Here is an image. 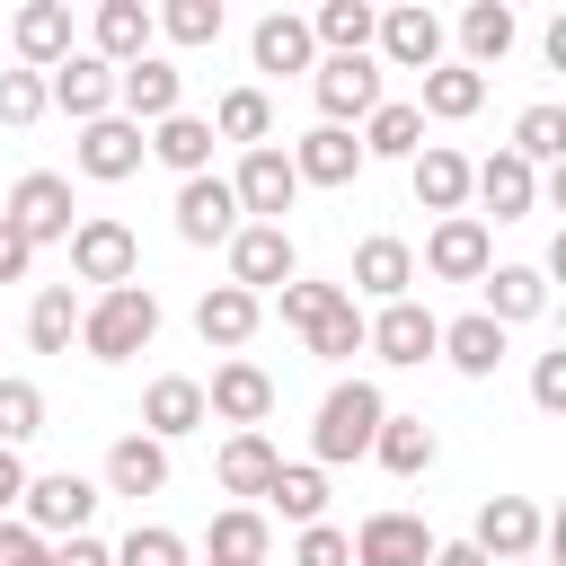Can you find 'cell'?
I'll return each mask as SVG.
<instances>
[{
    "instance_id": "obj_21",
    "label": "cell",
    "mask_w": 566,
    "mask_h": 566,
    "mask_svg": "<svg viewBox=\"0 0 566 566\" xmlns=\"http://www.w3.org/2000/svg\"><path fill=\"white\" fill-rule=\"evenodd\" d=\"M283 159H292V177H301V186H354V177H363V142H354V133H336V124H310Z\"/></svg>"
},
{
    "instance_id": "obj_28",
    "label": "cell",
    "mask_w": 566,
    "mask_h": 566,
    "mask_svg": "<svg viewBox=\"0 0 566 566\" xmlns=\"http://www.w3.org/2000/svg\"><path fill=\"white\" fill-rule=\"evenodd\" d=\"M248 53H256V71H318V44H310V18H292V9H265L256 18V35H248Z\"/></svg>"
},
{
    "instance_id": "obj_31",
    "label": "cell",
    "mask_w": 566,
    "mask_h": 566,
    "mask_svg": "<svg viewBox=\"0 0 566 566\" xmlns=\"http://www.w3.org/2000/svg\"><path fill=\"white\" fill-rule=\"evenodd\" d=\"M513 35H522V27H513V9H504V0H469V9H460V62H469L478 80L513 53Z\"/></svg>"
},
{
    "instance_id": "obj_54",
    "label": "cell",
    "mask_w": 566,
    "mask_h": 566,
    "mask_svg": "<svg viewBox=\"0 0 566 566\" xmlns=\"http://www.w3.org/2000/svg\"><path fill=\"white\" fill-rule=\"evenodd\" d=\"M18 495H27V460H18V451H0V513H9Z\"/></svg>"
},
{
    "instance_id": "obj_39",
    "label": "cell",
    "mask_w": 566,
    "mask_h": 566,
    "mask_svg": "<svg viewBox=\"0 0 566 566\" xmlns=\"http://www.w3.org/2000/svg\"><path fill=\"white\" fill-rule=\"evenodd\" d=\"M416 150H424V115L407 97H380L363 115V159H416Z\"/></svg>"
},
{
    "instance_id": "obj_13",
    "label": "cell",
    "mask_w": 566,
    "mask_h": 566,
    "mask_svg": "<svg viewBox=\"0 0 566 566\" xmlns=\"http://www.w3.org/2000/svg\"><path fill=\"white\" fill-rule=\"evenodd\" d=\"M345 548H354V566H424L433 557V531L416 513L380 504V513H363V531H345Z\"/></svg>"
},
{
    "instance_id": "obj_3",
    "label": "cell",
    "mask_w": 566,
    "mask_h": 566,
    "mask_svg": "<svg viewBox=\"0 0 566 566\" xmlns=\"http://www.w3.org/2000/svg\"><path fill=\"white\" fill-rule=\"evenodd\" d=\"M71 274L115 292V283H142V239L115 221V212H80L71 221Z\"/></svg>"
},
{
    "instance_id": "obj_52",
    "label": "cell",
    "mask_w": 566,
    "mask_h": 566,
    "mask_svg": "<svg viewBox=\"0 0 566 566\" xmlns=\"http://www.w3.org/2000/svg\"><path fill=\"white\" fill-rule=\"evenodd\" d=\"M53 566H115V548L80 531V539H53Z\"/></svg>"
},
{
    "instance_id": "obj_27",
    "label": "cell",
    "mask_w": 566,
    "mask_h": 566,
    "mask_svg": "<svg viewBox=\"0 0 566 566\" xmlns=\"http://www.w3.org/2000/svg\"><path fill=\"white\" fill-rule=\"evenodd\" d=\"M195 424H203V380L159 371V380L142 389V433H150V442H177V433H195Z\"/></svg>"
},
{
    "instance_id": "obj_14",
    "label": "cell",
    "mask_w": 566,
    "mask_h": 566,
    "mask_svg": "<svg viewBox=\"0 0 566 566\" xmlns=\"http://www.w3.org/2000/svg\"><path fill=\"white\" fill-rule=\"evenodd\" d=\"M486 265H495V239H486V221H478V212L433 221V239H424V274H433V283H478Z\"/></svg>"
},
{
    "instance_id": "obj_23",
    "label": "cell",
    "mask_w": 566,
    "mask_h": 566,
    "mask_svg": "<svg viewBox=\"0 0 566 566\" xmlns=\"http://www.w3.org/2000/svg\"><path fill=\"white\" fill-rule=\"evenodd\" d=\"M407 283H416V248H407V239H389V230H371V239L354 248L345 292H363V301H407Z\"/></svg>"
},
{
    "instance_id": "obj_4",
    "label": "cell",
    "mask_w": 566,
    "mask_h": 566,
    "mask_svg": "<svg viewBox=\"0 0 566 566\" xmlns=\"http://www.w3.org/2000/svg\"><path fill=\"white\" fill-rule=\"evenodd\" d=\"M539 539H548V522H539V504H531V495H486V504H478V522H469V548H478L486 566H531V557H539Z\"/></svg>"
},
{
    "instance_id": "obj_49",
    "label": "cell",
    "mask_w": 566,
    "mask_h": 566,
    "mask_svg": "<svg viewBox=\"0 0 566 566\" xmlns=\"http://www.w3.org/2000/svg\"><path fill=\"white\" fill-rule=\"evenodd\" d=\"M292 566H354V548H345L336 522H310V531L292 539Z\"/></svg>"
},
{
    "instance_id": "obj_30",
    "label": "cell",
    "mask_w": 566,
    "mask_h": 566,
    "mask_svg": "<svg viewBox=\"0 0 566 566\" xmlns=\"http://www.w3.org/2000/svg\"><path fill=\"white\" fill-rule=\"evenodd\" d=\"M371 27H380L371 0H318V9H310V44H318V62H336V53H371Z\"/></svg>"
},
{
    "instance_id": "obj_50",
    "label": "cell",
    "mask_w": 566,
    "mask_h": 566,
    "mask_svg": "<svg viewBox=\"0 0 566 566\" xmlns=\"http://www.w3.org/2000/svg\"><path fill=\"white\" fill-rule=\"evenodd\" d=\"M531 407L539 416H566V354H539L531 363Z\"/></svg>"
},
{
    "instance_id": "obj_8",
    "label": "cell",
    "mask_w": 566,
    "mask_h": 566,
    "mask_svg": "<svg viewBox=\"0 0 566 566\" xmlns=\"http://www.w3.org/2000/svg\"><path fill=\"white\" fill-rule=\"evenodd\" d=\"M292 274H301L292 230H274V221H239V230H230V283H239V292L265 301V292H283Z\"/></svg>"
},
{
    "instance_id": "obj_10",
    "label": "cell",
    "mask_w": 566,
    "mask_h": 566,
    "mask_svg": "<svg viewBox=\"0 0 566 566\" xmlns=\"http://www.w3.org/2000/svg\"><path fill=\"white\" fill-rule=\"evenodd\" d=\"M230 195H239V221H274V230H283V212L301 203V177H292V159L265 142V150H239Z\"/></svg>"
},
{
    "instance_id": "obj_11",
    "label": "cell",
    "mask_w": 566,
    "mask_h": 566,
    "mask_svg": "<svg viewBox=\"0 0 566 566\" xmlns=\"http://www.w3.org/2000/svg\"><path fill=\"white\" fill-rule=\"evenodd\" d=\"M433 345H442V318H433L424 301H380V318H363V354H380V363H398V371L433 363Z\"/></svg>"
},
{
    "instance_id": "obj_38",
    "label": "cell",
    "mask_w": 566,
    "mask_h": 566,
    "mask_svg": "<svg viewBox=\"0 0 566 566\" xmlns=\"http://www.w3.org/2000/svg\"><path fill=\"white\" fill-rule=\"evenodd\" d=\"M203 124H212V142L265 150V133H274V97H265V88H221V106H212Z\"/></svg>"
},
{
    "instance_id": "obj_55",
    "label": "cell",
    "mask_w": 566,
    "mask_h": 566,
    "mask_svg": "<svg viewBox=\"0 0 566 566\" xmlns=\"http://www.w3.org/2000/svg\"><path fill=\"white\" fill-rule=\"evenodd\" d=\"M424 566H486V557H478L469 539H433V557H424Z\"/></svg>"
},
{
    "instance_id": "obj_42",
    "label": "cell",
    "mask_w": 566,
    "mask_h": 566,
    "mask_svg": "<svg viewBox=\"0 0 566 566\" xmlns=\"http://www.w3.org/2000/svg\"><path fill=\"white\" fill-rule=\"evenodd\" d=\"M513 159H522V168H557V159H566V106H522Z\"/></svg>"
},
{
    "instance_id": "obj_2",
    "label": "cell",
    "mask_w": 566,
    "mask_h": 566,
    "mask_svg": "<svg viewBox=\"0 0 566 566\" xmlns=\"http://www.w3.org/2000/svg\"><path fill=\"white\" fill-rule=\"evenodd\" d=\"M380 416H389V398H380L371 380H336V389L318 398V424H310V451H318V469L371 460V433H380Z\"/></svg>"
},
{
    "instance_id": "obj_48",
    "label": "cell",
    "mask_w": 566,
    "mask_h": 566,
    "mask_svg": "<svg viewBox=\"0 0 566 566\" xmlns=\"http://www.w3.org/2000/svg\"><path fill=\"white\" fill-rule=\"evenodd\" d=\"M0 124L9 133L44 124V71H0Z\"/></svg>"
},
{
    "instance_id": "obj_17",
    "label": "cell",
    "mask_w": 566,
    "mask_h": 566,
    "mask_svg": "<svg viewBox=\"0 0 566 566\" xmlns=\"http://www.w3.org/2000/svg\"><path fill=\"white\" fill-rule=\"evenodd\" d=\"M80 177H97V186H124L142 159H150V142H142V124H124V115H97V124H80Z\"/></svg>"
},
{
    "instance_id": "obj_9",
    "label": "cell",
    "mask_w": 566,
    "mask_h": 566,
    "mask_svg": "<svg viewBox=\"0 0 566 566\" xmlns=\"http://www.w3.org/2000/svg\"><path fill=\"white\" fill-rule=\"evenodd\" d=\"M115 115L124 124H168V115H186V71L177 62H159V53H142V62H124L115 71Z\"/></svg>"
},
{
    "instance_id": "obj_16",
    "label": "cell",
    "mask_w": 566,
    "mask_h": 566,
    "mask_svg": "<svg viewBox=\"0 0 566 566\" xmlns=\"http://www.w3.org/2000/svg\"><path fill=\"white\" fill-rule=\"evenodd\" d=\"M44 106H62L71 124H97V115H115V71L97 53H71L44 71Z\"/></svg>"
},
{
    "instance_id": "obj_25",
    "label": "cell",
    "mask_w": 566,
    "mask_h": 566,
    "mask_svg": "<svg viewBox=\"0 0 566 566\" xmlns=\"http://www.w3.org/2000/svg\"><path fill=\"white\" fill-rule=\"evenodd\" d=\"M407 186H416V203H424V212H442V221H451V212H469V159H460L451 142H424V150L407 159Z\"/></svg>"
},
{
    "instance_id": "obj_36",
    "label": "cell",
    "mask_w": 566,
    "mask_h": 566,
    "mask_svg": "<svg viewBox=\"0 0 566 566\" xmlns=\"http://www.w3.org/2000/svg\"><path fill=\"white\" fill-rule=\"evenodd\" d=\"M256 504H274L283 522H301V531H310V522H327V469H318V460H283V469L265 478V495H256Z\"/></svg>"
},
{
    "instance_id": "obj_47",
    "label": "cell",
    "mask_w": 566,
    "mask_h": 566,
    "mask_svg": "<svg viewBox=\"0 0 566 566\" xmlns=\"http://www.w3.org/2000/svg\"><path fill=\"white\" fill-rule=\"evenodd\" d=\"M301 345H310L318 363H345V354H363V310H354V301H336V310H327V318H318Z\"/></svg>"
},
{
    "instance_id": "obj_46",
    "label": "cell",
    "mask_w": 566,
    "mask_h": 566,
    "mask_svg": "<svg viewBox=\"0 0 566 566\" xmlns=\"http://www.w3.org/2000/svg\"><path fill=\"white\" fill-rule=\"evenodd\" d=\"M150 18H159L168 44H221V0H168V9H150Z\"/></svg>"
},
{
    "instance_id": "obj_33",
    "label": "cell",
    "mask_w": 566,
    "mask_h": 566,
    "mask_svg": "<svg viewBox=\"0 0 566 566\" xmlns=\"http://www.w3.org/2000/svg\"><path fill=\"white\" fill-rule=\"evenodd\" d=\"M478 283H486V318H495V327H522V318L548 310V274H539V265H486Z\"/></svg>"
},
{
    "instance_id": "obj_12",
    "label": "cell",
    "mask_w": 566,
    "mask_h": 566,
    "mask_svg": "<svg viewBox=\"0 0 566 566\" xmlns=\"http://www.w3.org/2000/svg\"><path fill=\"white\" fill-rule=\"evenodd\" d=\"M203 416H221L230 433H256V424L274 416V371L248 363V354H230V363L203 380Z\"/></svg>"
},
{
    "instance_id": "obj_43",
    "label": "cell",
    "mask_w": 566,
    "mask_h": 566,
    "mask_svg": "<svg viewBox=\"0 0 566 566\" xmlns=\"http://www.w3.org/2000/svg\"><path fill=\"white\" fill-rule=\"evenodd\" d=\"M35 433H44V389L9 371V380H0V451H18V442H35Z\"/></svg>"
},
{
    "instance_id": "obj_37",
    "label": "cell",
    "mask_w": 566,
    "mask_h": 566,
    "mask_svg": "<svg viewBox=\"0 0 566 566\" xmlns=\"http://www.w3.org/2000/svg\"><path fill=\"white\" fill-rule=\"evenodd\" d=\"M486 106V80L469 71V62H433L424 71V97H416V115H433V124H469Z\"/></svg>"
},
{
    "instance_id": "obj_45",
    "label": "cell",
    "mask_w": 566,
    "mask_h": 566,
    "mask_svg": "<svg viewBox=\"0 0 566 566\" xmlns=\"http://www.w3.org/2000/svg\"><path fill=\"white\" fill-rule=\"evenodd\" d=\"M115 566H195V557H186V539H177L168 522H133V531L115 539Z\"/></svg>"
},
{
    "instance_id": "obj_32",
    "label": "cell",
    "mask_w": 566,
    "mask_h": 566,
    "mask_svg": "<svg viewBox=\"0 0 566 566\" xmlns=\"http://www.w3.org/2000/svg\"><path fill=\"white\" fill-rule=\"evenodd\" d=\"M142 142H150L159 168H177V186H186V177H212V124H203V115H168V124H150Z\"/></svg>"
},
{
    "instance_id": "obj_5",
    "label": "cell",
    "mask_w": 566,
    "mask_h": 566,
    "mask_svg": "<svg viewBox=\"0 0 566 566\" xmlns=\"http://www.w3.org/2000/svg\"><path fill=\"white\" fill-rule=\"evenodd\" d=\"M18 513H27V531H35V539H80V531H88V513H97V486H88L80 469H44V478H27Z\"/></svg>"
},
{
    "instance_id": "obj_22",
    "label": "cell",
    "mask_w": 566,
    "mask_h": 566,
    "mask_svg": "<svg viewBox=\"0 0 566 566\" xmlns=\"http://www.w3.org/2000/svg\"><path fill=\"white\" fill-rule=\"evenodd\" d=\"M469 195H478L495 221H531V212H539V168H522L513 150H495V159L469 168Z\"/></svg>"
},
{
    "instance_id": "obj_18",
    "label": "cell",
    "mask_w": 566,
    "mask_h": 566,
    "mask_svg": "<svg viewBox=\"0 0 566 566\" xmlns=\"http://www.w3.org/2000/svg\"><path fill=\"white\" fill-rule=\"evenodd\" d=\"M230 230H239L230 177H186V186H177V239H186V248H230Z\"/></svg>"
},
{
    "instance_id": "obj_35",
    "label": "cell",
    "mask_w": 566,
    "mask_h": 566,
    "mask_svg": "<svg viewBox=\"0 0 566 566\" xmlns=\"http://www.w3.org/2000/svg\"><path fill=\"white\" fill-rule=\"evenodd\" d=\"M274 469H283V451H274L265 433H230V442H221V460H212V478H221V495H239V504H256Z\"/></svg>"
},
{
    "instance_id": "obj_41",
    "label": "cell",
    "mask_w": 566,
    "mask_h": 566,
    "mask_svg": "<svg viewBox=\"0 0 566 566\" xmlns=\"http://www.w3.org/2000/svg\"><path fill=\"white\" fill-rule=\"evenodd\" d=\"M71 336H80V292L71 283H44L27 301V345L35 354H71Z\"/></svg>"
},
{
    "instance_id": "obj_24",
    "label": "cell",
    "mask_w": 566,
    "mask_h": 566,
    "mask_svg": "<svg viewBox=\"0 0 566 566\" xmlns=\"http://www.w3.org/2000/svg\"><path fill=\"white\" fill-rule=\"evenodd\" d=\"M274 557V522L256 504H221L203 531V566H265Z\"/></svg>"
},
{
    "instance_id": "obj_40",
    "label": "cell",
    "mask_w": 566,
    "mask_h": 566,
    "mask_svg": "<svg viewBox=\"0 0 566 566\" xmlns=\"http://www.w3.org/2000/svg\"><path fill=\"white\" fill-rule=\"evenodd\" d=\"M106 486H115V495H159V486H168V442L124 433V442L106 451Z\"/></svg>"
},
{
    "instance_id": "obj_29",
    "label": "cell",
    "mask_w": 566,
    "mask_h": 566,
    "mask_svg": "<svg viewBox=\"0 0 566 566\" xmlns=\"http://www.w3.org/2000/svg\"><path fill=\"white\" fill-rule=\"evenodd\" d=\"M460 380H495V363H504V327L486 318V310H469V318H451L442 327V345H433Z\"/></svg>"
},
{
    "instance_id": "obj_34",
    "label": "cell",
    "mask_w": 566,
    "mask_h": 566,
    "mask_svg": "<svg viewBox=\"0 0 566 566\" xmlns=\"http://www.w3.org/2000/svg\"><path fill=\"white\" fill-rule=\"evenodd\" d=\"M433 451H442V442H433V424H424V416H398V407H389V416H380V433H371V460H380L389 478H424V469H433Z\"/></svg>"
},
{
    "instance_id": "obj_15",
    "label": "cell",
    "mask_w": 566,
    "mask_h": 566,
    "mask_svg": "<svg viewBox=\"0 0 566 566\" xmlns=\"http://www.w3.org/2000/svg\"><path fill=\"white\" fill-rule=\"evenodd\" d=\"M371 44H380V62H398V71H433V62H442V18H433L424 0H398V9H380Z\"/></svg>"
},
{
    "instance_id": "obj_53",
    "label": "cell",
    "mask_w": 566,
    "mask_h": 566,
    "mask_svg": "<svg viewBox=\"0 0 566 566\" xmlns=\"http://www.w3.org/2000/svg\"><path fill=\"white\" fill-rule=\"evenodd\" d=\"M27 265H35V248H27V239L0 221V283H27Z\"/></svg>"
},
{
    "instance_id": "obj_20",
    "label": "cell",
    "mask_w": 566,
    "mask_h": 566,
    "mask_svg": "<svg viewBox=\"0 0 566 566\" xmlns=\"http://www.w3.org/2000/svg\"><path fill=\"white\" fill-rule=\"evenodd\" d=\"M150 35H159V18H150L142 0H97V18H88V53H97L106 71L142 62V53H150Z\"/></svg>"
},
{
    "instance_id": "obj_44",
    "label": "cell",
    "mask_w": 566,
    "mask_h": 566,
    "mask_svg": "<svg viewBox=\"0 0 566 566\" xmlns=\"http://www.w3.org/2000/svg\"><path fill=\"white\" fill-rule=\"evenodd\" d=\"M336 301H354V292H345V283H310V274H292V283L274 292V310H283V327H301V336H310V327H318V318H327Z\"/></svg>"
},
{
    "instance_id": "obj_7",
    "label": "cell",
    "mask_w": 566,
    "mask_h": 566,
    "mask_svg": "<svg viewBox=\"0 0 566 566\" xmlns=\"http://www.w3.org/2000/svg\"><path fill=\"white\" fill-rule=\"evenodd\" d=\"M71 177H53V168H27L18 186H9V203H0V221L27 239V248H44V239H71Z\"/></svg>"
},
{
    "instance_id": "obj_19",
    "label": "cell",
    "mask_w": 566,
    "mask_h": 566,
    "mask_svg": "<svg viewBox=\"0 0 566 566\" xmlns=\"http://www.w3.org/2000/svg\"><path fill=\"white\" fill-rule=\"evenodd\" d=\"M9 44H18V71L71 62V53H80V44H71V0H27V9L9 18Z\"/></svg>"
},
{
    "instance_id": "obj_6",
    "label": "cell",
    "mask_w": 566,
    "mask_h": 566,
    "mask_svg": "<svg viewBox=\"0 0 566 566\" xmlns=\"http://www.w3.org/2000/svg\"><path fill=\"white\" fill-rule=\"evenodd\" d=\"M310 97H318V124L354 133V124L380 106V62H371V53H336V62L310 71Z\"/></svg>"
},
{
    "instance_id": "obj_1",
    "label": "cell",
    "mask_w": 566,
    "mask_h": 566,
    "mask_svg": "<svg viewBox=\"0 0 566 566\" xmlns=\"http://www.w3.org/2000/svg\"><path fill=\"white\" fill-rule=\"evenodd\" d=\"M150 336H159V292H150V283H115V292L80 301V345H88L97 363H133Z\"/></svg>"
},
{
    "instance_id": "obj_26",
    "label": "cell",
    "mask_w": 566,
    "mask_h": 566,
    "mask_svg": "<svg viewBox=\"0 0 566 566\" xmlns=\"http://www.w3.org/2000/svg\"><path fill=\"white\" fill-rule=\"evenodd\" d=\"M256 318H265V301H256V292H239V283H212V292L195 301V336H203V345H221V354H239V345L256 336Z\"/></svg>"
},
{
    "instance_id": "obj_51",
    "label": "cell",
    "mask_w": 566,
    "mask_h": 566,
    "mask_svg": "<svg viewBox=\"0 0 566 566\" xmlns=\"http://www.w3.org/2000/svg\"><path fill=\"white\" fill-rule=\"evenodd\" d=\"M0 566H53V539H35L27 522L0 513Z\"/></svg>"
}]
</instances>
